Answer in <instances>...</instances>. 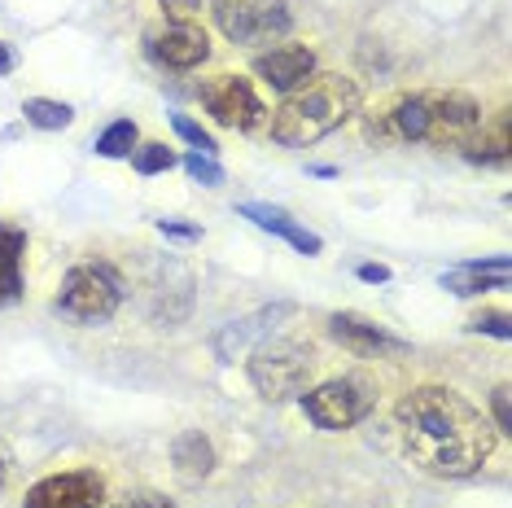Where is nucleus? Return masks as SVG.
Segmentation results:
<instances>
[{
  "mask_svg": "<svg viewBox=\"0 0 512 508\" xmlns=\"http://www.w3.org/2000/svg\"><path fill=\"white\" fill-rule=\"evenodd\" d=\"M482 106L464 88H429L407 92L390 110L372 119V136L394 145H434V149H464L482 127Z\"/></svg>",
  "mask_w": 512,
  "mask_h": 508,
  "instance_id": "f03ea898",
  "label": "nucleus"
},
{
  "mask_svg": "<svg viewBox=\"0 0 512 508\" xmlns=\"http://www.w3.org/2000/svg\"><path fill=\"white\" fill-rule=\"evenodd\" d=\"M22 259H27V228L0 219V311L22 303Z\"/></svg>",
  "mask_w": 512,
  "mask_h": 508,
  "instance_id": "dca6fc26",
  "label": "nucleus"
},
{
  "mask_svg": "<svg viewBox=\"0 0 512 508\" xmlns=\"http://www.w3.org/2000/svg\"><path fill=\"white\" fill-rule=\"evenodd\" d=\"M184 171H189L197 184H206V189H219V184H224V167H219L211 154H197V149L184 154Z\"/></svg>",
  "mask_w": 512,
  "mask_h": 508,
  "instance_id": "5701e85b",
  "label": "nucleus"
},
{
  "mask_svg": "<svg viewBox=\"0 0 512 508\" xmlns=\"http://www.w3.org/2000/svg\"><path fill=\"white\" fill-rule=\"evenodd\" d=\"M197 101H202L206 114H211L219 127H232V132H254V127L267 119L263 97L254 92L250 79H241V75L202 79V84H197Z\"/></svg>",
  "mask_w": 512,
  "mask_h": 508,
  "instance_id": "6e6552de",
  "label": "nucleus"
},
{
  "mask_svg": "<svg viewBox=\"0 0 512 508\" xmlns=\"http://www.w3.org/2000/svg\"><path fill=\"white\" fill-rule=\"evenodd\" d=\"M149 53H154L162 66H171V71H197V66L211 57V40H206V31L193 27V22H167L162 31L149 36Z\"/></svg>",
  "mask_w": 512,
  "mask_h": 508,
  "instance_id": "9b49d317",
  "label": "nucleus"
},
{
  "mask_svg": "<svg viewBox=\"0 0 512 508\" xmlns=\"http://www.w3.org/2000/svg\"><path fill=\"white\" fill-rule=\"evenodd\" d=\"M119 508H171V504L158 500V495H141V500H127V504H119Z\"/></svg>",
  "mask_w": 512,
  "mask_h": 508,
  "instance_id": "c756f323",
  "label": "nucleus"
},
{
  "mask_svg": "<svg viewBox=\"0 0 512 508\" xmlns=\"http://www.w3.org/2000/svg\"><path fill=\"white\" fill-rule=\"evenodd\" d=\"M211 18L241 49L276 44L294 31V14L285 0H211Z\"/></svg>",
  "mask_w": 512,
  "mask_h": 508,
  "instance_id": "0eeeda50",
  "label": "nucleus"
},
{
  "mask_svg": "<svg viewBox=\"0 0 512 508\" xmlns=\"http://www.w3.org/2000/svg\"><path fill=\"white\" fill-rule=\"evenodd\" d=\"M14 66H18V53L9 49L5 40H0V75H9V71H14Z\"/></svg>",
  "mask_w": 512,
  "mask_h": 508,
  "instance_id": "c85d7f7f",
  "label": "nucleus"
},
{
  "mask_svg": "<svg viewBox=\"0 0 512 508\" xmlns=\"http://www.w3.org/2000/svg\"><path fill=\"white\" fill-rule=\"evenodd\" d=\"M171 465L180 482H202L215 473V447L202 430H180L171 438Z\"/></svg>",
  "mask_w": 512,
  "mask_h": 508,
  "instance_id": "f3484780",
  "label": "nucleus"
},
{
  "mask_svg": "<svg viewBox=\"0 0 512 508\" xmlns=\"http://www.w3.org/2000/svg\"><path fill=\"white\" fill-rule=\"evenodd\" d=\"M162 9H167L171 22H193L197 14H202V0H158Z\"/></svg>",
  "mask_w": 512,
  "mask_h": 508,
  "instance_id": "bb28decb",
  "label": "nucleus"
},
{
  "mask_svg": "<svg viewBox=\"0 0 512 508\" xmlns=\"http://www.w3.org/2000/svg\"><path fill=\"white\" fill-rule=\"evenodd\" d=\"M377 408V381L368 373H346V377H333L324 386H311L302 395V412L316 430H351Z\"/></svg>",
  "mask_w": 512,
  "mask_h": 508,
  "instance_id": "423d86ee",
  "label": "nucleus"
},
{
  "mask_svg": "<svg viewBox=\"0 0 512 508\" xmlns=\"http://www.w3.org/2000/svg\"><path fill=\"white\" fill-rule=\"evenodd\" d=\"M127 158H132V167L141 171V176H162V171H171V167L180 163V158L171 154V149L162 145V141H141Z\"/></svg>",
  "mask_w": 512,
  "mask_h": 508,
  "instance_id": "412c9836",
  "label": "nucleus"
},
{
  "mask_svg": "<svg viewBox=\"0 0 512 508\" xmlns=\"http://www.w3.org/2000/svg\"><path fill=\"white\" fill-rule=\"evenodd\" d=\"M5 478H9V469H5V460H0V487H5Z\"/></svg>",
  "mask_w": 512,
  "mask_h": 508,
  "instance_id": "7c9ffc66",
  "label": "nucleus"
},
{
  "mask_svg": "<svg viewBox=\"0 0 512 508\" xmlns=\"http://www.w3.org/2000/svg\"><path fill=\"white\" fill-rule=\"evenodd\" d=\"M127 294V281L119 276V268L106 259H92V263H75L71 272H66L62 290H57V316H66L71 325H106L114 320V311H119Z\"/></svg>",
  "mask_w": 512,
  "mask_h": 508,
  "instance_id": "39448f33",
  "label": "nucleus"
},
{
  "mask_svg": "<svg viewBox=\"0 0 512 508\" xmlns=\"http://www.w3.org/2000/svg\"><path fill=\"white\" fill-rule=\"evenodd\" d=\"M237 211H241V219L259 224L263 233H276L281 241H289V246H294L298 254H307V259H311V254H320V250H324V241H320L316 233H311V228H302L298 219L285 211V206H272V202H241Z\"/></svg>",
  "mask_w": 512,
  "mask_h": 508,
  "instance_id": "4468645a",
  "label": "nucleus"
},
{
  "mask_svg": "<svg viewBox=\"0 0 512 508\" xmlns=\"http://www.w3.org/2000/svg\"><path fill=\"white\" fill-rule=\"evenodd\" d=\"M101 500H106V482L97 469H66L40 478L22 508H101Z\"/></svg>",
  "mask_w": 512,
  "mask_h": 508,
  "instance_id": "1a4fd4ad",
  "label": "nucleus"
},
{
  "mask_svg": "<svg viewBox=\"0 0 512 508\" xmlns=\"http://www.w3.org/2000/svg\"><path fill=\"white\" fill-rule=\"evenodd\" d=\"M403 452L429 478H473L495 456L499 430L451 386H416L394 408Z\"/></svg>",
  "mask_w": 512,
  "mask_h": 508,
  "instance_id": "f257e3e1",
  "label": "nucleus"
},
{
  "mask_svg": "<svg viewBox=\"0 0 512 508\" xmlns=\"http://www.w3.org/2000/svg\"><path fill=\"white\" fill-rule=\"evenodd\" d=\"M171 127H176V136H180V141H189L197 154H211V158L219 154V141L197 119H189V114H171Z\"/></svg>",
  "mask_w": 512,
  "mask_h": 508,
  "instance_id": "4be33fe9",
  "label": "nucleus"
},
{
  "mask_svg": "<svg viewBox=\"0 0 512 508\" xmlns=\"http://www.w3.org/2000/svg\"><path fill=\"white\" fill-rule=\"evenodd\" d=\"M136 145H141V127H136L132 119H114L106 132L97 136V145L92 149H97L101 158H127Z\"/></svg>",
  "mask_w": 512,
  "mask_h": 508,
  "instance_id": "aec40b11",
  "label": "nucleus"
},
{
  "mask_svg": "<svg viewBox=\"0 0 512 508\" xmlns=\"http://www.w3.org/2000/svg\"><path fill=\"white\" fill-rule=\"evenodd\" d=\"M469 333H491V338L499 342H508L512 338V320H508V311H477V316L464 325Z\"/></svg>",
  "mask_w": 512,
  "mask_h": 508,
  "instance_id": "b1692460",
  "label": "nucleus"
},
{
  "mask_svg": "<svg viewBox=\"0 0 512 508\" xmlns=\"http://www.w3.org/2000/svg\"><path fill=\"white\" fill-rule=\"evenodd\" d=\"M359 110V88L346 75H311L307 84L285 92V101L272 110V141L285 149L316 145L342 123H351Z\"/></svg>",
  "mask_w": 512,
  "mask_h": 508,
  "instance_id": "7ed1b4c3",
  "label": "nucleus"
},
{
  "mask_svg": "<svg viewBox=\"0 0 512 508\" xmlns=\"http://www.w3.org/2000/svg\"><path fill=\"white\" fill-rule=\"evenodd\" d=\"M294 316V303H272V307H259L254 316H246V320H232V325H224L215 333V355L219 360H237V355H246L250 346H259L267 333H272L281 320H289Z\"/></svg>",
  "mask_w": 512,
  "mask_h": 508,
  "instance_id": "f8f14e48",
  "label": "nucleus"
},
{
  "mask_svg": "<svg viewBox=\"0 0 512 508\" xmlns=\"http://www.w3.org/2000/svg\"><path fill=\"white\" fill-rule=\"evenodd\" d=\"M22 119L31 127H40V132H62V127L75 123V110L66 106V101H49V97H31L27 106H22Z\"/></svg>",
  "mask_w": 512,
  "mask_h": 508,
  "instance_id": "6ab92c4d",
  "label": "nucleus"
},
{
  "mask_svg": "<svg viewBox=\"0 0 512 508\" xmlns=\"http://www.w3.org/2000/svg\"><path fill=\"white\" fill-rule=\"evenodd\" d=\"M254 75L285 97V92H294L298 84H307V79L316 75V53H311L307 44H281V49L254 57Z\"/></svg>",
  "mask_w": 512,
  "mask_h": 508,
  "instance_id": "ddd939ff",
  "label": "nucleus"
},
{
  "mask_svg": "<svg viewBox=\"0 0 512 508\" xmlns=\"http://www.w3.org/2000/svg\"><path fill=\"white\" fill-rule=\"evenodd\" d=\"M316 351L311 342L298 338H263L259 346H250V386L259 390V399L267 403H285V399H302L311 390L316 377Z\"/></svg>",
  "mask_w": 512,
  "mask_h": 508,
  "instance_id": "20e7f679",
  "label": "nucleus"
},
{
  "mask_svg": "<svg viewBox=\"0 0 512 508\" xmlns=\"http://www.w3.org/2000/svg\"><path fill=\"white\" fill-rule=\"evenodd\" d=\"M508 114L495 119V132H486V123L473 132V141L464 145V158L469 163H482V167H508Z\"/></svg>",
  "mask_w": 512,
  "mask_h": 508,
  "instance_id": "a211bd4d",
  "label": "nucleus"
},
{
  "mask_svg": "<svg viewBox=\"0 0 512 508\" xmlns=\"http://www.w3.org/2000/svg\"><path fill=\"white\" fill-rule=\"evenodd\" d=\"M158 233L171 241H202V228L197 224H180V219H158Z\"/></svg>",
  "mask_w": 512,
  "mask_h": 508,
  "instance_id": "a878e982",
  "label": "nucleus"
},
{
  "mask_svg": "<svg viewBox=\"0 0 512 508\" xmlns=\"http://www.w3.org/2000/svg\"><path fill=\"white\" fill-rule=\"evenodd\" d=\"M329 333L342 351L359 355V360H390V355H407V342L394 338L390 329H381L377 320L359 316V311H337L329 316Z\"/></svg>",
  "mask_w": 512,
  "mask_h": 508,
  "instance_id": "9d476101",
  "label": "nucleus"
},
{
  "mask_svg": "<svg viewBox=\"0 0 512 508\" xmlns=\"http://www.w3.org/2000/svg\"><path fill=\"white\" fill-rule=\"evenodd\" d=\"M359 281H368V285H386L390 281V268L386 263H359Z\"/></svg>",
  "mask_w": 512,
  "mask_h": 508,
  "instance_id": "cd10ccee",
  "label": "nucleus"
},
{
  "mask_svg": "<svg viewBox=\"0 0 512 508\" xmlns=\"http://www.w3.org/2000/svg\"><path fill=\"white\" fill-rule=\"evenodd\" d=\"M508 276H512V263L504 254H495V259H473L456 272H442V290H451L456 298H477L491 290H508Z\"/></svg>",
  "mask_w": 512,
  "mask_h": 508,
  "instance_id": "2eb2a0df",
  "label": "nucleus"
},
{
  "mask_svg": "<svg viewBox=\"0 0 512 508\" xmlns=\"http://www.w3.org/2000/svg\"><path fill=\"white\" fill-rule=\"evenodd\" d=\"M508 395H512V390H508V386H495V390H491V412H495V430H499V434H508V430H512V412H508Z\"/></svg>",
  "mask_w": 512,
  "mask_h": 508,
  "instance_id": "393cba45",
  "label": "nucleus"
}]
</instances>
